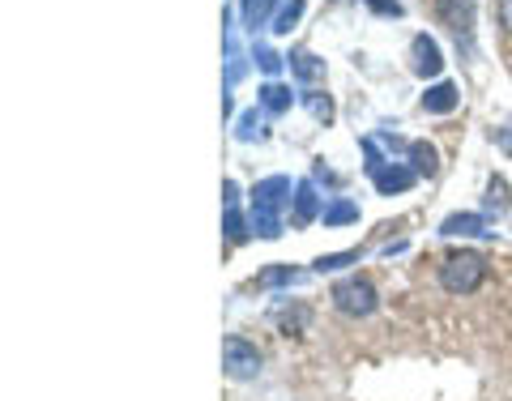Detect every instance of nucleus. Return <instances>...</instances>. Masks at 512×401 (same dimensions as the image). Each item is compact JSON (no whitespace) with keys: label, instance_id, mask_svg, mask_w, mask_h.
Here are the masks:
<instances>
[{"label":"nucleus","instance_id":"f257e3e1","mask_svg":"<svg viewBox=\"0 0 512 401\" xmlns=\"http://www.w3.org/2000/svg\"><path fill=\"white\" fill-rule=\"evenodd\" d=\"M483 282H487L483 252H448L440 261V286L448 295H474Z\"/></svg>","mask_w":512,"mask_h":401},{"label":"nucleus","instance_id":"f03ea898","mask_svg":"<svg viewBox=\"0 0 512 401\" xmlns=\"http://www.w3.org/2000/svg\"><path fill=\"white\" fill-rule=\"evenodd\" d=\"M333 308H338L346 320H367L376 308H380V291L372 286V278H363V274H350L342 282H333Z\"/></svg>","mask_w":512,"mask_h":401},{"label":"nucleus","instance_id":"7ed1b4c3","mask_svg":"<svg viewBox=\"0 0 512 401\" xmlns=\"http://www.w3.org/2000/svg\"><path fill=\"white\" fill-rule=\"evenodd\" d=\"M261 350H256V342L239 338V333H231V338H222V372H227L231 380H256L261 376Z\"/></svg>","mask_w":512,"mask_h":401},{"label":"nucleus","instance_id":"20e7f679","mask_svg":"<svg viewBox=\"0 0 512 401\" xmlns=\"http://www.w3.org/2000/svg\"><path fill=\"white\" fill-rule=\"evenodd\" d=\"M436 18L453 30L457 43L470 47V35H474V0H436Z\"/></svg>","mask_w":512,"mask_h":401},{"label":"nucleus","instance_id":"39448f33","mask_svg":"<svg viewBox=\"0 0 512 401\" xmlns=\"http://www.w3.org/2000/svg\"><path fill=\"white\" fill-rule=\"evenodd\" d=\"M440 69H444L440 43L431 39V35H414V39H410V73L427 82V77H440Z\"/></svg>","mask_w":512,"mask_h":401},{"label":"nucleus","instance_id":"423d86ee","mask_svg":"<svg viewBox=\"0 0 512 401\" xmlns=\"http://www.w3.org/2000/svg\"><path fill=\"white\" fill-rule=\"evenodd\" d=\"M295 184L286 180V175H269V180H261L252 188V210H274V214H282V205H291L295 197Z\"/></svg>","mask_w":512,"mask_h":401},{"label":"nucleus","instance_id":"0eeeda50","mask_svg":"<svg viewBox=\"0 0 512 401\" xmlns=\"http://www.w3.org/2000/svg\"><path fill=\"white\" fill-rule=\"evenodd\" d=\"M367 175H372V184H376L380 197H393V192H406L414 180H419V175H414L410 167H402V163H380L376 171H367Z\"/></svg>","mask_w":512,"mask_h":401},{"label":"nucleus","instance_id":"6e6552de","mask_svg":"<svg viewBox=\"0 0 512 401\" xmlns=\"http://www.w3.org/2000/svg\"><path fill=\"white\" fill-rule=\"evenodd\" d=\"M320 214H325V205H320L316 188H312L308 180L295 184V201H291V227H308V222H316Z\"/></svg>","mask_w":512,"mask_h":401},{"label":"nucleus","instance_id":"1a4fd4ad","mask_svg":"<svg viewBox=\"0 0 512 401\" xmlns=\"http://www.w3.org/2000/svg\"><path fill=\"white\" fill-rule=\"evenodd\" d=\"M457 103H461V90L453 82H436V86H427V94H423L427 116H448V111H457Z\"/></svg>","mask_w":512,"mask_h":401},{"label":"nucleus","instance_id":"9d476101","mask_svg":"<svg viewBox=\"0 0 512 401\" xmlns=\"http://www.w3.org/2000/svg\"><path fill=\"white\" fill-rule=\"evenodd\" d=\"M256 99H261V107L269 111V116H286L291 103H295V94H291L286 82H265L261 90H256Z\"/></svg>","mask_w":512,"mask_h":401},{"label":"nucleus","instance_id":"9b49d317","mask_svg":"<svg viewBox=\"0 0 512 401\" xmlns=\"http://www.w3.org/2000/svg\"><path fill=\"white\" fill-rule=\"evenodd\" d=\"M440 235L457 239V235H487V218L483 214H448L440 222Z\"/></svg>","mask_w":512,"mask_h":401},{"label":"nucleus","instance_id":"f8f14e48","mask_svg":"<svg viewBox=\"0 0 512 401\" xmlns=\"http://www.w3.org/2000/svg\"><path fill=\"white\" fill-rule=\"evenodd\" d=\"M406 154H410V171L414 175H436L440 171V154H436V146H427V141H410L406 146Z\"/></svg>","mask_w":512,"mask_h":401},{"label":"nucleus","instance_id":"ddd939ff","mask_svg":"<svg viewBox=\"0 0 512 401\" xmlns=\"http://www.w3.org/2000/svg\"><path fill=\"white\" fill-rule=\"evenodd\" d=\"M286 64H291V73L299 77V82H320V77H325V60L312 56V52H291Z\"/></svg>","mask_w":512,"mask_h":401},{"label":"nucleus","instance_id":"4468645a","mask_svg":"<svg viewBox=\"0 0 512 401\" xmlns=\"http://www.w3.org/2000/svg\"><path fill=\"white\" fill-rule=\"evenodd\" d=\"M274 5H282V0H239V13H244V26L252 30L256 35V26H269L274 18H269V13H274Z\"/></svg>","mask_w":512,"mask_h":401},{"label":"nucleus","instance_id":"2eb2a0df","mask_svg":"<svg viewBox=\"0 0 512 401\" xmlns=\"http://www.w3.org/2000/svg\"><path fill=\"white\" fill-rule=\"evenodd\" d=\"M320 222H325V227H346V222H359V205H355V201H346V197H338V201H329V205H325Z\"/></svg>","mask_w":512,"mask_h":401},{"label":"nucleus","instance_id":"dca6fc26","mask_svg":"<svg viewBox=\"0 0 512 401\" xmlns=\"http://www.w3.org/2000/svg\"><path fill=\"white\" fill-rule=\"evenodd\" d=\"M235 137H239V141H265V137H269V128H265V120H261V111L248 107L244 116L235 120Z\"/></svg>","mask_w":512,"mask_h":401},{"label":"nucleus","instance_id":"f3484780","mask_svg":"<svg viewBox=\"0 0 512 401\" xmlns=\"http://www.w3.org/2000/svg\"><path fill=\"white\" fill-rule=\"evenodd\" d=\"M299 18H303V0H282L278 13H274V22H269V30H274V35H291Z\"/></svg>","mask_w":512,"mask_h":401},{"label":"nucleus","instance_id":"a211bd4d","mask_svg":"<svg viewBox=\"0 0 512 401\" xmlns=\"http://www.w3.org/2000/svg\"><path fill=\"white\" fill-rule=\"evenodd\" d=\"M248 227H252V235H261V239H278L282 235V214H274V210H252L248 214Z\"/></svg>","mask_w":512,"mask_h":401},{"label":"nucleus","instance_id":"6ab92c4d","mask_svg":"<svg viewBox=\"0 0 512 401\" xmlns=\"http://www.w3.org/2000/svg\"><path fill=\"white\" fill-rule=\"evenodd\" d=\"M291 282H299V269H291V265H269L256 274V286H261V291H269V286H291Z\"/></svg>","mask_w":512,"mask_h":401},{"label":"nucleus","instance_id":"aec40b11","mask_svg":"<svg viewBox=\"0 0 512 401\" xmlns=\"http://www.w3.org/2000/svg\"><path fill=\"white\" fill-rule=\"evenodd\" d=\"M363 261V248H350V252H333V256H316L312 269L316 274H333V269H342V265H355Z\"/></svg>","mask_w":512,"mask_h":401},{"label":"nucleus","instance_id":"412c9836","mask_svg":"<svg viewBox=\"0 0 512 401\" xmlns=\"http://www.w3.org/2000/svg\"><path fill=\"white\" fill-rule=\"evenodd\" d=\"M483 210H487V214H495V218L508 214V184H504V180H491V184H487Z\"/></svg>","mask_w":512,"mask_h":401},{"label":"nucleus","instance_id":"4be33fe9","mask_svg":"<svg viewBox=\"0 0 512 401\" xmlns=\"http://www.w3.org/2000/svg\"><path fill=\"white\" fill-rule=\"evenodd\" d=\"M252 60L261 64V73H269V82H278V69L286 64V56H278L274 47H265V43H256V52H252Z\"/></svg>","mask_w":512,"mask_h":401},{"label":"nucleus","instance_id":"5701e85b","mask_svg":"<svg viewBox=\"0 0 512 401\" xmlns=\"http://www.w3.org/2000/svg\"><path fill=\"white\" fill-rule=\"evenodd\" d=\"M303 107H308L320 124H329V120H333V99H329V94H320V90H308V94H303Z\"/></svg>","mask_w":512,"mask_h":401},{"label":"nucleus","instance_id":"b1692460","mask_svg":"<svg viewBox=\"0 0 512 401\" xmlns=\"http://www.w3.org/2000/svg\"><path fill=\"white\" fill-rule=\"evenodd\" d=\"M222 231H227L231 244H244V239H248V222H244V214H239V210H222Z\"/></svg>","mask_w":512,"mask_h":401},{"label":"nucleus","instance_id":"393cba45","mask_svg":"<svg viewBox=\"0 0 512 401\" xmlns=\"http://www.w3.org/2000/svg\"><path fill=\"white\" fill-rule=\"evenodd\" d=\"M363 5L372 9L376 18H402V13H406V5H402V0H363Z\"/></svg>","mask_w":512,"mask_h":401},{"label":"nucleus","instance_id":"a878e982","mask_svg":"<svg viewBox=\"0 0 512 401\" xmlns=\"http://www.w3.org/2000/svg\"><path fill=\"white\" fill-rule=\"evenodd\" d=\"M274 320H278V325H282L286 333H299V325L308 320V308L299 303V312H295V316H291V312H274Z\"/></svg>","mask_w":512,"mask_h":401},{"label":"nucleus","instance_id":"bb28decb","mask_svg":"<svg viewBox=\"0 0 512 401\" xmlns=\"http://www.w3.org/2000/svg\"><path fill=\"white\" fill-rule=\"evenodd\" d=\"M222 210H239V184L222 180Z\"/></svg>","mask_w":512,"mask_h":401},{"label":"nucleus","instance_id":"cd10ccee","mask_svg":"<svg viewBox=\"0 0 512 401\" xmlns=\"http://www.w3.org/2000/svg\"><path fill=\"white\" fill-rule=\"evenodd\" d=\"M495 146H500V150L512 158V120H508L504 128H495Z\"/></svg>","mask_w":512,"mask_h":401},{"label":"nucleus","instance_id":"c85d7f7f","mask_svg":"<svg viewBox=\"0 0 512 401\" xmlns=\"http://www.w3.org/2000/svg\"><path fill=\"white\" fill-rule=\"evenodd\" d=\"M500 26L504 35H512V0H500Z\"/></svg>","mask_w":512,"mask_h":401}]
</instances>
